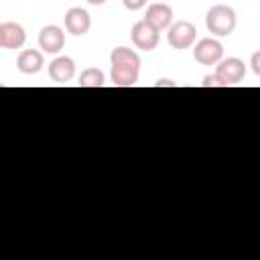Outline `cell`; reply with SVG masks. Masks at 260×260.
Segmentation results:
<instances>
[{
  "label": "cell",
  "instance_id": "6da1fadb",
  "mask_svg": "<svg viewBox=\"0 0 260 260\" xmlns=\"http://www.w3.org/2000/svg\"><path fill=\"white\" fill-rule=\"evenodd\" d=\"M236 10L228 4H215L205 14V26L215 37H228L236 28Z\"/></svg>",
  "mask_w": 260,
  "mask_h": 260
},
{
  "label": "cell",
  "instance_id": "7a4b0ae2",
  "mask_svg": "<svg viewBox=\"0 0 260 260\" xmlns=\"http://www.w3.org/2000/svg\"><path fill=\"white\" fill-rule=\"evenodd\" d=\"M215 77L219 79V85H221V87L236 85V83H240V81L246 77V65H244V61L238 59V57L221 59V61L215 65Z\"/></svg>",
  "mask_w": 260,
  "mask_h": 260
},
{
  "label": "cell",
  "instance_id": "3957f363",
  "mask_svg": "<svg viewBox=\"0 0 260 260\" xmlns=\"http://www.w3.org/2000/svg\"><path fill=\"white\" fill-rule=\"evenodd\" d=\"M195 39H197V28H195V24L189 22V20L173 22L171 28H169V32H167L169 45H171L173 49H179V51L193 47Z\"/></svg>",
  "mask_w": 260,
  "mask_h": 260
},
{
  "label": "cell",
  "instance_id": "277c9868",
  "mask_svg": "<svg viewBox=\"0 0 260 260\" xmlns=\"http://www.w3.org/2000/svg\"><path fill=\"white\" fill-rule=\"evenodd\" d=\"M158 32H160V30H156L152 24H148V22L142 18V20H138V22L132 26L130 39H132V43H134L136 49H140V51H152V49H156V45H158V39H160Z\"/></svg>",
  "mask_w": 260,
  "mask_h": 260
},
{
  "label": "cell",
  "instance_id": "5b68a950",
  "mask_svg": "<svg viewBox=\"0 0 260 260\" xmlns=\"http://www.w3.org/2000/svg\"><path fill=\"white\" fill-rule=\"evenodd\" d=\"M193 57L201 65H217L223 59V47L217 39H201L195 43Z\"/></svg>",
  "mask_w": 260,
  "mask_h": 260
},
{
  "label": "cell",
  "instance_id": "8992f818",
  "mask_svg": "<svg viewBox=\"0 0 260 260\" xmlns=\"http://www.w3.org/2000/svg\"><path fill=\"white\" fill-rule=\"evenodd\" d=\"M65 20V30L73 37H83L89 32V26H91V18H89V12L79 8V6H73L65 12L63 16Z\"/></svg>",
  "mask_w": 260,
  "mask_h": 260
},
{
  "label": "cell",
  "instance_id": "52a82bcc",
  "mask_svg": "<svg viewBox=\"0 0 260 260\" xmlns=\"http://www.w3.org/2000/svg\"><path fill=\"white\" fill-rule=\"evenodd\" d=\"M39 47L45 53H59L65 47V32L57 24H47L39 32Z\"/></svg>",
  "mask_w": 260,
  "mask_h": 260
},
{
  "label": "cell",
  "instance_id": "ba28073f",
  "mask_svg": "<svg viewBox=\"0 0 260 260\" xmlns=\"http://www.w3.org/2000/svg\"><path fill=\"white\" fill-rule=\"evenodd\" d=\"M144 20L148 24H152L156 30L171 28V24H173V8L169 4H165V2H152L146 8Z\"/></svg>",
  "mask_w": 260,
  "mask_h": 260
},
{
  "label": "cell",
  "instance_id": "9c48e42d",
  "mask_svg": "<svg viewBox=\"0 0 260 260\" xmlns=\"http://www.w3.org/2000/svg\"><path fill=\"white\" fill-rule=\"evenodd\" d=\"M26 41V32L18 22H2L0 24V47L2 49H20Z\"/></svg>",
  "mask_w": 260,
  "mask_h": 260
},
{
  "label": "cell",
  "instance_id": "30bf717a",
  "mask_svg": "<svg viewBox=\"0 0 260 260\" xmlns=\"http://www.w3.org/2000/svg\"><path fill=\"white\" fill-rule=\"evenodd\" d=\"M75 75V61L71 57H57L49 63V77L57 83H67Z\"/></svg>",
  "mask_w": 260,
  "mask_h": 260
},
{
  "label": "cell",
  "instance_id": "8fae6325",
  "mask_svg": "<svg viewBox=\"0 0 260 260\" xmlns=\"http://www.w3.org/2000/svg\"><path fill=\"white\" fill-rule=\"evenodd\" d=\"M45 65V59H43V53L37 51V49H24L20 51V55L16 57V67L20 73L24 75H35L43 69Z\"/></svg>",
  "mask_w": 260,
  "mask_h": 260
},
{
  "label": "cell",
  "instance_id": "7c38bea8",
  "mask_svg": "<svg viewBox=\"0 0 260 260\" xmlns=\"http://www.w3.org/2000/svg\"><path fill=\"white\" fill-rule=\"evenodd\" d=\"M138 73H140V67L118 63V65H112L110 77H112V83L118 87H132L138 81Z\"/></svg>",
  "mask_w": 260,
  "mask_h": 260
},
{
  "label": "cell",
  "instance_id": "4fadbf2b",
  "mask_svg": "<svg viewBox=\"0 0 260 260\" xmlns=\"http://www.w3.org/2000/svg\"><path fill=\"white\" fill-rule=\"evenodd\" d=\"M110 63L112 65L122 63V65H136V67H140V57H138L136 51H132L128 47H116L110 53Z\"/></svg>",
  "mask_w": 260,
  "mask_h": 260
},
{
  "label": "cell",
  "instance_id": "5bb4252c",
  "mask_svg": "<svg viewBox=\"0 0 260 260\" xmlns=\"http://www.w3.org/2000/svg\"><path fill=\"white\" fill-rule=\"evenodd\" d=\"M106 83V75L98 67H87L79 75V87H102Z\"/></svg>",
  "mask_w": 260,
  "mask_h": 260
},
{
  "label": "cell",
  "instance_id": "9a60e30c",
  "mask_svg": "<svg viewBox=\"0 0 260 260\" xmlns=\"http://www.w3.org/2000/svg\"><path fill=\"white\" fill-rule=\"evenodd\" d=\"M122 4L128 8V10H140L146 6V0H122Z\"/></svg>",
  "mask_w": 260,
  "mask_h": 260
},
{
  "label": "cell",
  "instance_id": "2e32d148",
  "mask_svg": "<svg viewBox=\"0 0 260 260\" xmlns=\"http://www.w3.org/2000/svg\"><path fill=\"white\" fill-rule=\"evenodd\" d=\"M250 67H252V71L260 77V51H254V53H252V57H250Z\"/></svg>",
  "mask_w": 260,
  "mask_h": 260
},
{
  "label": "cell",
  "instance_id": "e0dca14e",
  "mask_svg": "<svg viewBox=\"0 0 260 260\" xmlns=\"http://www.w3.org/2000/svg\"><path fill=\"white\" fill-rule=\"evenodd\" d=\"M201 85H203V87H221V85H219V79L215 77V73H213V75H205Z\"/></svg>",
  "mask_w": 260,
  "mask_h": 260
},
{
  "label": "cell",
  "instance_id": "ac0fdd59",
  "mask_svg": "<svg viewBox=\"0 0 260 260\" xmlns=\"http://www.w3.org/2000/svg\"><path fill=\"white\" fill-rule=\"evenodd\" d=\"M160 85H175V83H173L171 79H158V81H156V87H160Z\"/></svg>",
  "mask_w": 260,
  "mask_h": 260
},
{
  "label": "cell",
  "instance_id": "d6986e66",
  "mask_svg": "<svg viewBox=\"0 0 260 260\" xmlns=\"http://www.w3.org/2000/svg\"><path fill=\"white\" fill-rule=\"evenodd\" d=\"M89 4H93V6H102V4H106L108 0H87Z\"/></svg>",
  "mask_w": 260,
  "mask_h": 260
}]
</instances>
